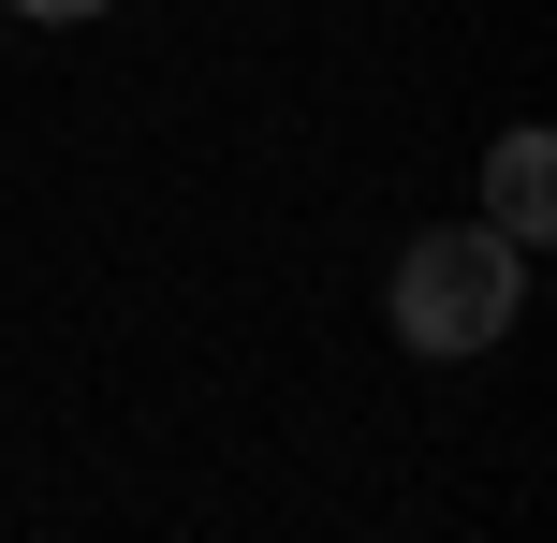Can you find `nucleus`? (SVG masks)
I'll return each mask as SVG.
<instances>
[{
  "instance_id": "nucleus-1",
  "label": "nucleus",
  "mask_w": 557,
  "mask_h": 543,
  "mask_svg": "<svg viewBox=\"0 0 557 543\" xmlns=\"http://www.w3.org/2000/svg\"><path fill=\"white\" fill-rule=\"evenodd\" d=\"M382 309H396V338H411V353L470 368V353H499L513 309H529V250H513V235H484V221H425L411 250H396Z\"/></svg>"
},
{
  "instance_id": "nucleus-2",
  "label": "nucleus",
  "mask_w": 557,
  "mask_h": 543,
  "mask_svg": "<svg viewBox=\"0 0 557 543\" xmlns=\"http://www.w3.org/2000/svg\"><path fill=\"white\" fill-rule=\"evenodd\" d=\"M543 221H557V133H499V162H484V235L543 250Z\"/></svg>"
},
{
  "instance_id": "nucleus-3",
  "label": "nucleus",
  "mask_w": 557,
  "mask_h": 543,
  "mask_svg": "<svg viewBox=\"0 0 557 543\" xmlns=\"http://www.w3.org/2000/svg\"><path fill=\"white\" fill-rule=\"evenodd\" d=\"M29 29H88V15H117V0H15Z\"/></svg>"
}]
</instances>
